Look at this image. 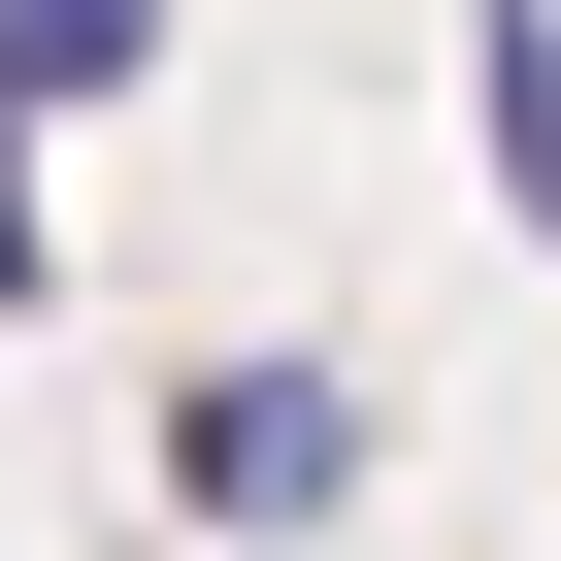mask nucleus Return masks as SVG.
<instances>
[{
    "mask_svg": "<svg viewBox=\"0 0 561 561\" xmlns=\"http://www.w3.org/2000/svg\"><path fill=\"white\" fill-rule=\"evenodd\" d=\"M364 495V364H198L165 397V528H331Z\"/></svg>",
    "mask_w": 561,
    "mask_h": 561,
    "instance_id": "f257e3e1",
    "label": "nucleus"
},
{
    "mask_svg": "<svg viewBox=\"0 0 561 561\" xmlns=\"http://www.w3.org/2000/svg\"><path fill=\"white\" fill-rule=\"evenodd\" d=\"M34 264H67V198H34V133H0V298H34Z\"/></svg>",
    "mask_w": 561,
    "mask_h": 561,
    "instance_id": "20e7f679",
    "label": "nucleus"
},
{
    "mask_svg": "<svg viewBox=\"0 0 561 561\" xmlns=\"http://www.w3.org/2000/svg\"><path fill=\"white\" fill-rule=\"evenodd\" d=\"M462 100H495V198L561 231V0H462Z\"/></svg>",
    "mask_w": 561,
    "mask_h": 561,
    "instance_id": "7ed1b4c3",
    "label": "nucleus"
},
{
    "mask_svg": "<svg viewBox=\"0 0 561 561\" xmlns=\"http://www.w3.org/2000/svg\"><path fill=\"white\" fill-rule=\"evenodd\" d=\"M165 67V0H0V133H67V100H133Z\"/></svg>",
    "mask_w": 561,
    "mask_h": 561,
    "instance_id": "f03ea898",
    "label": "nucleus"
}]
</instances>
